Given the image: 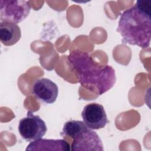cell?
I'll use <instances>...</instances> for the list:
<instances>
[{"label": "cell", "mask_w": 151, "mask_h": 151, "mask_svg": "<svg viewBox=\"0 0 151 151\" xmlns=\"http://www.w3.org/2000/svg\"><path fill=\"white\" fill-rule=\"evenodd\" d=\"M69 63L76 70L80 85L100 96L111 89L116 77L113 67L97 65L87 52L79 50L71 51L68 56Z\"/></svg>", "instance_id": "1"}, {"label": "cell", "mask_w": 151, "mask_h": 151, "mask_svg": "<svg viewBox=\"0 0 151 151\" xmlns=\"http://www.w3.org/2000/svg\"><path fill=\"white\" fill-rule=\"evenodd\" d=\"M150 1H137L120 15L117 31L122 42L142 48L149 47L151 38Z\"/></svg>", "instance_id": "2"}, {"label": "cell", "mask_w": 151, "mask_h": 151, "mask_svg": "<svg viewBox=\"0 0 151 151\" xmlns=\"http://www.w3.org/2000/svg\"><path fill=\"white\" fill-rule=\"evenodd\" d=\"M71 137L72 151H103L102 141L98 134L88 127L83 121L70 120L67 122L61 133Z\"/></svg>", "instance_id": "3"}, {"label": "cell", "mask_w": 151, "mask_h": 151, "mask_svg": "<svg viewBox=\"0 0 151 151\" xmlns=\"http://www.w3.org/2000/svg\"><path fill=\"white\" fill-rule=\"evenodd\" d=\"M31 6L27 1L1 0V22L17 24L24 21L29 15Z\"/></svg>", "instance_id": "4"}, {"label": "cell", "mask_w": 151, "mask_h": 151, "mask_svg": "<svg viewBox=\"0 0 151 151\" xmlns=\"http://www.w3.org/2000/svg\"><path fill=\"white\" fill-rule=\"evenodd\" d=\"M47 131L45 122L39 116L34 114L30 111L19 122V133L24 140L28 142L41 139Z\"/></svg>", "instance_id": "5"}, {"label": "cell", "mask_w": 151, "mask_h": 151, "mask_svg": "<svg viewBox=\"0 0 151 151\" xmlns=\"http://www.w3.org/2000/svg\"><path fill=\"white\" fill-rule=\"evenodd\" d=\"M81 117L85 124L93 130L103 129L109 123L104 107L96 103L85 106L81 112Z\"/></svg>", "instance_id": "6"}, {"label": "cell", "mask_w": 151, "mask_h": 151, "mask_svg": "<svg viewBox=\"0 0 151 151\" xmlns=\"http://www.w3.org/2000/svg\"><path fill=\"white\" fill-rule=\"evenodd\" d=\"M32 92L38 100L47 104H51L57 98L58 88L50 79L41 78L35 80L32 87Z\"/></svg>", "instance_id": "7"}, {"label": "cell", "mask_w": 151, "mask_h": 151, "mask_svg": "<svg viewBox=\"0 0 151 151\" xmlns=\"http://www.w3.org/2000/svg\"><path fill=\"white\" fill-rule=\"evenodd\" d=\"M70 146L64 139H40L32 141L27 146L26 150H58L68 151Z\"/></svg>", "instance_id": "8"}, {"label": "cell", "mask_w": 151, "mask_h": 151, "mask_svg": "<svg viewBox=\"0 0 151 151\" xmlns=\"http://www.w3.org/2000/svg\"><path fill=\"white\" fill-rule=\"evenodd\" d=\"M21 31L19 27L15 23L1 22L0 40L6 46L15 44L21 38Z\"/></svg>", "instance_id": "9"}]
</instances>
